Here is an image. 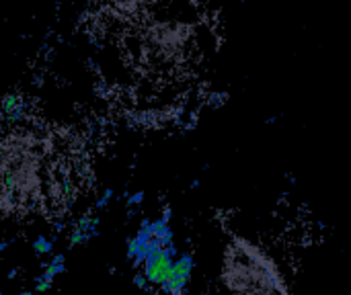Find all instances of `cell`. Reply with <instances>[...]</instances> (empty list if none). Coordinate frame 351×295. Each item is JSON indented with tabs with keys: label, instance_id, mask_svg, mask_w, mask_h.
Returning <instances> with one entry per match:
<instances>
[{
	"label": "cell",
	"instance_id": "1",
	"mask_svg": "<svg viewBox=\"0 0 351 295\" xmlns=\"http://www.w3.org/2000/svg\"><path fill=\"white\" fill-rule=\"evenodd\" d=\"M222 281L237 295H288L278 265L255 244L237 238L226 246Z\"/></svg>",
	"mask_w": 351,
	"mask_h": 295
}]
</instances>
